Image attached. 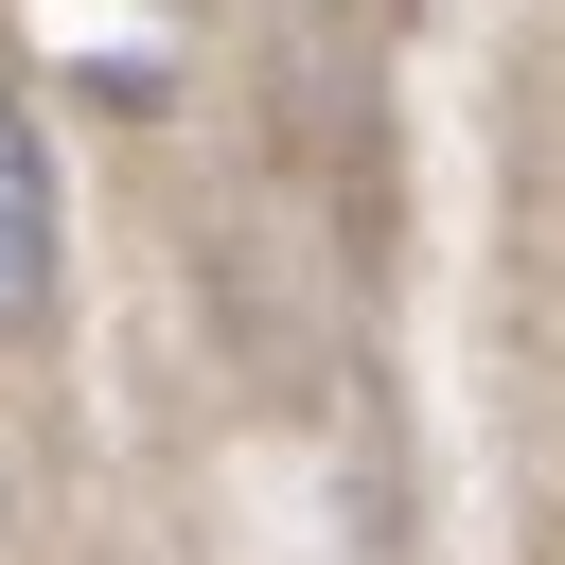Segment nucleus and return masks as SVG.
Instances as JSON below:
<instances>
[{
    "label": "nucleus",
    "instance_id": "nucleus-1",
    "mask_svg": "<svg viewBox=\"0 0 565 565\" xmlns=\"http://www.w3.org/2000/svg\"><path fill=\"white\" fill-rule=\"evenodd\" d=\"M35 282H53V177H35V141H18V106H0V335L35 318Z\"/></svg>",
    "mask_w": 565,
    "mask_h": 565
}]
</instances>
